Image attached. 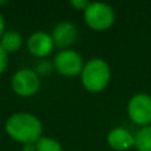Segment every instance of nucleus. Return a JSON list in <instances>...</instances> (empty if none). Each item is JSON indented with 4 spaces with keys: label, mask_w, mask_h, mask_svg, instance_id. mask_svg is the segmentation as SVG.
I'll use <instances>...</instances> for the list:
<instances>
[{
    "label": "nucleus",
    "mask_w": 151,
    "mask_h": 151,
    "mask_svg": "<svg viewBox=\"0 0 151 151\" xmlns=\"http://www.w3.org/2000/svg\"><path fill=\"white\" fill-rule=\"evenodd\" d=\"M5 131L23 145H35L42 137V123L31 113H15L5 121Z\"/></svg>",
    "instance_id": "1"
},
{
    "label": "nucleus",
    "mask_w": 151,
    "mask_h": 151,
    "mask_svg": "<svg viewBox=\"0 0 151 151\" xmlns=\"http://www.w3.org/2000/svg\"><path fill=\"white\" fill-rule=\"evenodd\" d=\"M82 86L90 93H99L107 88L111 78L109 64L102 58H91L86 61L80 74Z\"/></svg>",
    "instance_id": "2"
},
{
    "label": "nucleus",
    "mask_w": 151,
    "mask_h": 151,
    "mask_svg": "<svg viewBox=\"0 0 151 151\" xmlns=\"http://www.w3.org/2000/svg\"><path fill=\"white\" fill-rule=\"evenodd\" d=\"M83 19L89 28L93 31H106L115 23V12L111 5L101 1L90 3L83 12Z\"/></svg>",
    "instance_id": "3"
},
{
    "label": "nucleus",
    "mask_w": 151,
    "mask_h": 151,
    "mask_svg": "<svg viewBox=\"0 0 151 151\" xmlns=\"http://www.w3.org/2000/svg\"><path fill=\"white\" fill-rule=\"evenodd\" d=\"M127 115L135 125L145 127L151 125V96L149 93H137L127 102Z\"/></svg>",
    "instance_id": "4"
},
{
    "label": "nucleus",
    "mask_w": 151,
    "mask_h": 151,
    "mask_svg": "<svg viewBox=\"0 0 151 151\" xmlns=\"http://www.w3.org/2000/svg\"><path fill=\"white\" fill-rule=\"evenodd\" d=\"M53 65L56 72L64 77H76L81 74L85 63L78 52L73 49H65L56 55Z\"/></svg>",
    "instance_id": "5"
},
{
    "label": "nucleus",
    "mask_w": 151,
    "mask_h": 151,
    "mask_svg": "<svg viewBox=\"0 0 151 151\" xmlns=\"http://www.w3.org/2000/svg\"><path fill=\"white\" fill-rule=\"evenodd\" d=\"M11 86L12 90L15 91L17 96L28 98L32 97L39 91L40 89V77L32 69H20L17 70L12 77L11 81Z\"/></svg>",
    "instance_id": "6"
},
{
    "label": "nucleus",
    "mask_w": 151,
    "mask_h": 151,
    "mask_svg": "<svg viewBox=\"0 0 151 151\" xmlns=\"http://www.w3.org/2000/svg\"><path fill=\"white\" fill-rule=\"evenodd\" d=\"M27 47L35 57L44 58L52 53L53 48H55V42H53L52 35L44 31H36L29 36L28 41H27Z\"/></svg>",
    "instance_id": "7"
},
{
    "label": "nucleus",
    "mask_w": 151,
    "mask_h": 151,
    "mask_svg": "<svg viewBox=\"0 0 151 151\" xmlns=\"http://www.w3.org/2000/svg\"><path fill=\"white\" fill-rule=\"evenodd\" d=\"M77 36H78V29L70 21H60L53 28L52 32V39L55 45L63 50L69 49L76 42Z\"/></svg>",
    "instance_id": "8"
},
{
    "label": "nucleus",
    "mask_w": 151,
    "mask_h": 151,
    "mask_svg": "<svg viewBox=\"0 0 151 151\" xmlns=\"http://www.w3.org/2000/svg\"><path fill=\"white\" fill-rule=\"evenodd\" d=\"M106 142L114 151H127L134 147V134L127 129L117 126L107 133Z\"/></svg>",
    "instance_id": "9"
},
{
    "label": "nucleus",
    "mask_w": 151,
    "mask_h": 151,
    "mask_svg": "<svg viewBox=\"0 0 151 151\" xmlns=\"http://www.w3.org/2000/svg\"><path fill=\"white\" fill-rule=\"evenodd\" d=\"M0 45L4 48V50L7 53L16 52L23 45V37L16 31H7L0 37Z\"/></svg>",
    "instance_id": "10"
},
{
    "label": "nucleus",
    "mask_w": 151,
    "mask_h": 151,
    "mask_svg": "<svg viewBox=\"0 0 151 151\" xmlns=\"http://www.w3.org/2000/svg\"><path fill=\"white\" fill-rule=\"evenodd\" d=\"M134 149L137 151H151V125L141 127L134 134Z\"/></svg>",
    "instance_id": "11"
},
{
    "label": "nucleus",
    "mask_w": 151,
    "mask_h": 151,
    "mask_svg": "<svg viewBox=\"0 0 151 151\" xmlns=\"http://www.w3.org/2000/svg\"><path fill=\"white\" fill-rule=\"evenodd\" d=\"M35 146H36V151H64L60 142L50 137H41L35 143Z\"/></svg>",
    "instance_id": "12"
},
{
    "label": "nucleus",
    "mask_w": 151,
    "mask_h": 151,
    "mask_svg": "<svg viewBox=\"0 0 151 151\" xmlns=\"http://www.w3.org/2000/svg\"><path fill=\"white\" fill-rule=\"evenodd\" d=\"M55 69V65H53V63H50V61H47V60H44V61H40L39 64H37V66H36V73L39 74V77L40 76H48L50 73V72Z\"/></svg>",
    "instance_id": "13"
},
{
    "label": "nucleus",
    "mask_w": 151,
    "mask_h": 151,
    "mask_svg": "<svg viewBox=\"0 0 151 151\" xmlns=\"http://www.w3.org/2000/svg\"><path fill=\"white\" fill-rule=\"evenodd\" d=\"M8 64V53L4 50V48L0 45V74L5 70Z\"/></svg>",
    "instance_id": "14"
},
{
    "label": "nucleus",
    "mask_w": 151,
    "mask_h": 151,
    "mask_svg": "<svg viewBox=\"0 0 151 151\" xmlns=\"http://www.w3.org/2000/svg\"><path fill=\"white\" fill-rule=\"evenodd\" d=\"M89 4H90V1H88V0H72L70 1L72 7L76 8L77 11H83V12L89 7Z\"/></svg>",
    "instance_id": "15"
},
{
    "label": "nucleus",
    "mask_w": 151,
    "mask_h": 151,
    "mask_svg": "<svg viewBox=\"0 0 151 151\" xmlns=\"http://www.w3.org/2000/svg\"><path fill=\"white\" fill-rule=\"evenodd\" d=\"M4 28H5V23H4V17H3V15L0 13V37L4 35Z\"/></svg>",
    "instance_id": "16"
},
{
    "label": "nucleus",
    "mask_w": 151,
    "mask_h": 151,
    "mask_svg": "<svg viewBox=\"0 0 151 151\" xmlns=\"http://www.w3.org/2000/svg\"><path fill=\"white\" fill-rule=\"evenodd\" d=\"M21 151H36V146L35 145H24Z\"/></svg>",
    "instance_id": "17"
}]
</instances>
